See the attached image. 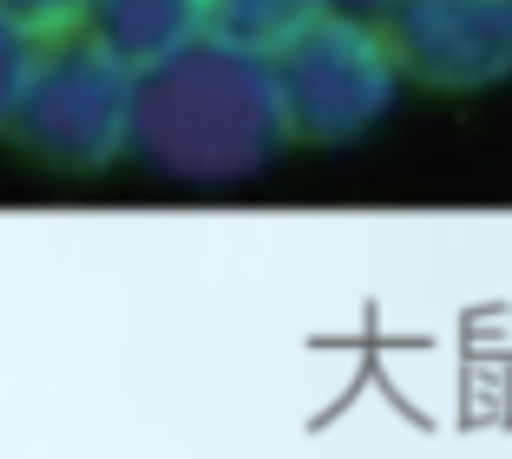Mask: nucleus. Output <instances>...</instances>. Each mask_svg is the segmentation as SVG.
<instances>
[{"mask_svg":"<svg viewBox=\"0 0 512 459\" xmlns=\"http://www.w3.org/2000/svg\"><path fill=\"white\" fill-rule=\"evenodd\" d=\"M289 145L263 53L204 40L145 66L132 92V158L171 184H243Z\"/></svg>","mask_w":512,"mask_h":459,"instance_id":"obj_1","label":"nucleus"},{"mask_svg":"<svg viewBox=\"0 0 512 459\" xmlns=\"http://www.w3.org/2000/svg\"><path fill=\"white\" fill-rule=\"evenodd\" d=\"M132 92L138 73L112 60L92 33H53L40 40V60L7 119V138L53 171H106L132 145Z\"/></svg>","mask_w":512,"mask_h":459,"instance_id":"obj_2","label":"nucleus"},{"mask_svg":"<svg viewBox=\"0 0 512 459\" xmlns=\"http://www.w3.org/2000/svg\"><path fill=\"white\" fill-rule=\"evenodd\" d=\"M270 79H276L289 145L309 151L368 138L394 112V92H401V73H394L381 33L355 14H335V7L276 46Z\"/></svg>","mask_w":512,"mask_h":459,"instance_id":"obj_3","label":"nucleus"},{"mask_svg":"<svg viewBox=\"0 0 512 459\" xmlns=\"http://www.w3.org/2000/svg\"><path fill=\"white\" fill-rule=\"evenodd\" d=\"M375 33L394 73L421 92L473 99L512 79V0H388Z\"/></svg>","mask_w":512,"mask_h":459,"instance_id":"obj_4","label":"nucleus"},{"mask_svg":"<svg viewBox=\"0 0 512 459\" xmlns=\"http://www.w3.org/2000/svg\"><path fill=\"white\" fill-rule=\"evenodd\" d=\"M79 33H92L112 60L145 73L197 40V0H86Z\"/></svg>","mask_w":512,"mask_h":459,"instance_id":"obj_5","label":"nucleus"},{"mask_svg":"<svg viewBox=\"0 0 512 459\" xmlns=\"http://www.w3.org/2000/svg\"><path fill=\"white\" fill-rule=\"evenodd\" d=\"M329 7L335 0H197V33L270 60L289 33H302L316 14H329Z\"/></svg>","mask_w":512,"mask_h":459,"instance_id":"obj_6","label":"nucleus"},{"mask_svg":"<svg viewBox=\"0 0 512 459\" xmlns=\"http://www.w3.org/2000/svg\"><path fill=\"white\" fill-rule=\"evenodd\" d=\"M33 60H40V33H27L20 20L0 14V138H7V119H14L20 92L33 79Z\"/></svg>","mask_w":512,"mask_h":459,"instance_id":"obj_7","label":"nucleus"},{"mask_svg":"<svg viewBox=\"0 0 512 459\" xmlns=\"http://www.w3.org/2000/svg\"><path fill=\"white\" fill-rule=\"evenodd\" d=\"M0 14L40 33V40H53V33H73L86 20V0H0Z\"/></svg>","mask_w":512,"mask_h":459,"instance_id":"obj_8","label":"nucleus"},{"mask_svg":"<svg viewBox=\"0 0 512 459\" xmlns=\"http://www.w3.org/2000/svg\"><path fill=\"white\" fill-rule=\"evenodd\" d=\"M348 7H362V14H375V7H388V0H348Z\"/></svg>","mask_w":512,"mask_h":459,"instance_id":"obj_9","label":"nucleus"}]
</instances>
